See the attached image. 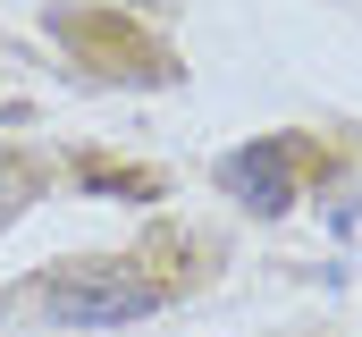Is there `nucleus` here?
<instances>
[{"mask_svg":"<svg viewBox=\"0 0 362 337\" xmlns=\"http://www.w3.org/2000/svg\"><path fill=\"white\" fill-rule=\"evenodd\" d=\"M42 312L59 329H127V321H152L160 312V287L135 278V270H59L42 287Z\"/></svg>","mask_w":362,"mask_h":337,"instance_id":"f257e3e1","label":"nucleus"},{"mask_svg":"<svg viewBox=\"0 0 362 337\" xmlns=\"http://www.w3.org/2000/svg\"><path fill=\"white\" fill-rule=\"evenodd\" d=\"M219 185H228L245 211H286V202H295V168L278 152V135L270 144H236V152L219 161Z\"/></svg>","mask_w":362,"mask_h":337,"instance_id":"f03ea898","label":"nucleus"},{"mask_svg":"<svg viewBox=\"0 0 362 337\" xmlns=\"http://www.w3.org/2000/svg\"><path fill=\"white\" fill-rule=\"evenodd\" d=\"M25 194H34V185H25V168H17V161H0V228L25 211Z\"/></svg>","mask_w":362,"mask_h":337,"instance_id":"7ed1b4c3","label":"nucleus"}]
</instances>
